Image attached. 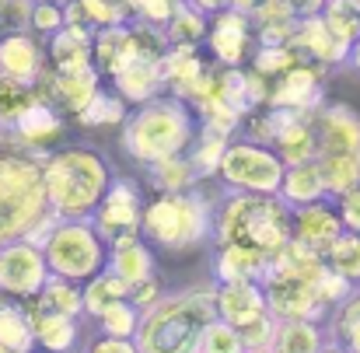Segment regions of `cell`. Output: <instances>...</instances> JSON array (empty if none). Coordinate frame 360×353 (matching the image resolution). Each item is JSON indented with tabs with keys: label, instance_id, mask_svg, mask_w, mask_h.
Here are the masks:
<instances>
[{
	"label": "cell",
	"instance_id": "obj_1",
	"mask_svg": "<svg viewBox=\"0 0 360 353\" xmlns=\"http://www.w3.org/2000/svg\"><path fill=\"white\" fill-rule=\"evenodd\" d=\"M42 182L49 210L60 221L91 217L112 182V165L91 143H60L42 158Z\"/></svg>",
	"mask_w": 360,
	"mask_h": 353
},
{
	"label": "cell",
	"instance_id": "obj_2",
	"mask_svg": "<svg viewBox=\"0 0 360 353\" xmlns=\"http://www.w3.org/2000/svg\"><path fill=\"white\" fill-rule=\"evenodd\" d=\"M217 319L214 287H182L165 290L158 304L140 312V329L133 336L140 353H196L203 329Z\"/></svg>",
	"mask_w": 360,
	"mask_h": 353
},
{
	"label": "cell",
	"instance_id": "obj_3",
	"mask_svg": "<svg viewBox=\"0 0 360 353\" xmlns=\"http://www.w3.org/2000/svg\"><path fill=\"white\" fill-rule=\"evenodd\" d=\"M217 196L207 182L189 193H150L140 217V235L158 252H193L214 235Z\"/></svg>",
	"mask_w": 360,
	"mask_h": 353
},
{
	"label": "cell",
	"instance_id": "obj_4",
	"mask_svg": "<svg viewBox=\"0 0 360 353\" xmlns=\"http://www.w3.org/2000/svg\"><path fill=\"white\" fill-rule=\"evenodd\" d=\"M214 245H245L262 255L280 252L290 241V207L266 193H231L221 189L214 207Z\"/></svg>",
	"mask_w": 360,
	"mask_h": 353
},
{
	"label": "cell",
	"instance_id": "obj_5",
	"mask_svg": "<svg viewBox=\"0 0 360 353\" xmlns=\"http://www.w3.org/2000/svg\"><path fill=\"white\" fill-rule=\"evenodd\" d=\"M326 259L297 241H287L280 252L269 255L262 273V294L273 319H311L326 322L329 308L319 297V273Z\"/></svg>",
	"mask_w": 360,
	"mask_h": 353
},
{
	"label": "cell",
	"instance_id": "obj_6",
	"mask_svg": "<svg viewBox=\"0 0 360 353\" xmlns=\"http://www.w3.org/2000/svg\"><path fill=\"white\" fill-rule=\"evenodd\" d=\"M196 136L193 109L175 95H158L143 105H133L126 122L120 126V147L140 168L161 161L168 154H186Z\"/></svg>",
	"mask_w": 360,
	"mask_h": 353
},
{
	"label": "cell",
	"instance_id": "obj_7",
	"mask_svg": "<svg viewBox=\"0 0 360 353\" xmlns=\"http://www.w3.org/2000/svg\"><path fill=\"white\" fill-rule=\"evenodd\" d=\"M42 158L28 150H0V241L28 238V231L49 214Z\"/></svg>",
	"mask_w": 360,
	"mask_h": 353
},
{
	"label": "cell",
	"instance_id": "obj_8",
	"mask_svg": "<svg viewBox=\"0 0 360 353\" xmlns=\"http://www.w3.org/2000/svg\"><path fill=\"white\" fill-rule=\"evenodd\" d=\"M42 255H46V266L53 276L84 283L98 269H105L109 241L98 235L91 217H67V221L53 224L49 238L42 241Z\"/></svg>",
	"mask_w": 360,
	"mask_h": 353
},
{
	"label": "cell",
	"instance_id": "obj_9",
	"mask_svg": "<svg viewBox=\"0 0 360 353\" xmlns=\"http://www.w3.org/2000/svg\"><path fill=\"white\" fill-rule=\"evenodd\" d=\"M283 158L266 147V143H255L248 136H231V143L224 147V158H221V168H217V182L221 189H231V193H266V196H276L280 193V182H283Z\"/></svg>",
	"mask_w": 360,
	"mask_h": 353
},
{
	"label": "cell",
	"instance_id": "obj_10",
	"mask_svg": "<svg viewBox=\"0 0 360 353\" xmlns=\"http://www.w3.org/2000/svg\"><path fill=\"white\" fill-rule=\"evenodd\" d=\"M46 280H49V266L42 245L28 238H11L0 245V297L32 301Z\"/></svg>",
	"mask_w": 360,
	"mask_h": 353
},
{
	"label": "cell",
	"instance_id": "obj_11",
	"mask_svg": "<svg viewBox=\"0 0 360 353\" xmlns=\"http://www.w3.org/2000/svg\"><path fill=\"white\" fill-rule=\"evenodd\" d=\"M143 203H147L143 186L133 175H112L105 196L91 210V224L98 228V235L105 241H112L120 235H133V231H140Z\"/></svg>",
	"mask_w": 360,
	"mask_h": 353
},
{
	"label": "cell",
	"instance_id": "obj_12",
	"mask_svg": "<svg viewBox=\"0 0 360 353\" xmlns=\"http://www.w3.org/2000/svg\"><path fill=\"white\" fill-rule=\"evenodd\" d=\"M63 136H67V116L53 102L35 98L21 116L4 129V147L28 150V154H49L53 147L63 143Z\"/></svg>",
	"mask_w": 360,
	"mask_h": 353
},
{
	"label": "cell",
	"instance_id": "obj_13",
	"mask_svg": "<svg viewBox=\"0 0 360 353\" xmlns=\"http://www.w3.org/2000/svg\"><path fill=\"white\" fill-rule=\"evenodd\" d=\"M203 46H207V53L217 67H245L252 49H255V32H252L248 14L235 11V7H224V11L210 14Z\"/></svg>",
	"mask_w": 360,
	"mask_h": 353
},
{
	"label": "cell",
	"instance_id": "obj_14",
	"mask_svg": "<svg viewBox=\"0 0 360 353\" xmlns=\"http://www.w3.org/2000/svg\"><path fill=\"white\" fill-rule=\"evenodd\" d=\"M326 102V70L301 60L290 70H283L280 77L269 81V95L266 105L276 109H294V113H315Z\"/></svg>",
	"mask_w": 360,
	"mask_h": 353
},
{
	"label": "cell",
	"instance_id": "obj_15",
	"mask_svg": "<svg viewBox=\"0 0 360 353\" xmlns=\"http://www.w3.org/2000/svg\"><path fill=\"white\" fill-rule=\"evenodd\" d=\"M102 81H105V77L95 70V63H91V67H81V70H53V67L46 63V74L39 77L35 91H39V98L53 102L63 116L74 119L95 98V91L102 88Z\"/></svg>",
	"mask_w": 360,
	"mask_h": 353
},
{
	"label": "cell",
	"instance_id": "obj_16",
	"mask_svg": "<svg viewBox=\"0 0 360 353\" xmlns=\"http://www.w3.org/2000/svg\"><path fill=\"white\" fill-rule=\"evenodd\" d=\"M46 74V46L35 32H0V77L35 88Z\"/></svg>",
	"mask_w": 360,
	"mask_h": 353
},
{
	"label": "cell",
	"instance_id": "obj_17",
	"mask_svg": "<svg viewBox=\"0 0 360 353\" xmlns=\"http://www.w3.org/2000/svg\"><path fill=\"white\" fill-rule=\"evenodd\" d=\"M290 49H294L301 60H308V63H315V67H322V70L343 67L347 56H350V42H343V39L322 21V14H311V18H301V21H297V28H294V35H290Z\"/></svg>",
	"mask_w": 360,
	"mask_h": 353
},
{
	"label": "cell",
	"instance_id": "obj_18",
	"mask_svg": "<svg viewBox=\"0 0 360 353\" xmlns=\"http://www.w3.org/2000/svg\"><path fill=\"white\" fill-rule=\"evenodd\" d=\"M311 122L319 136V154H360V113L347 102H322Z\"/></svg>",
	"mask_w": 360,
	"mask_h": 353
},
{
	"label": "cell",
	"instance_id": "obj_19",
	"mask_svg": "<svg viewBox=\"0 0 360 353\" xmlns=\"http://www.w3.org/2000/svg\"><path fill=\"white\" fill-rule=\"evenodd\" d=\"M343 235V221L336 214V203L326 196L319 203H308V207H297L290 210V241L326 255V248Z\"/></svg>",
	"mask_w": 360,
	"mask_h": 353
},
{
	"label": "cell",
	"instance_id": "obj_20",
	"mask_svg": "<svg viewBox=\"0 0 360 353\" xmlns=\"http://www.w3.org/2000/svg\"><path fill=\"white\" fill-rule=\"evenodd\" d=\"M32 322V336H35V350L42 353H77L84 347V319H70V315H56L46 312L32 301H21Z\"/></svg>",
	"mask_w": 360,
	"mask_h": 353
},
{
	"label": "cell",
	"instance_id": "obj_21",
	"mask_svg": "<svg viewBox=\"0 0 360 353\" xmlns=\"http://www.w3.org/2000/svg\"><path fill=\"white\" fill-rule=\"evenodd\" d=\"M210 67H214V60H207L200 53V46H168L165 56H161L165 91L175 95V98H182V102H189Z\"/></svg>",
	"mask_w": 360,
	"mask_h": 353
},
{
	"label": "cell",
	"instance_id": "obj_22",
	"mask_svg": "<svg viewBox=\"0 0 360 353\" xmlns=\"http://www.w3.org/2000/svg\"><path fill=\"white\" fill-rule=\"evenodd\" d=\"M217 294V319L231 322L235 329L252 326L255 319L269 315L266 308V294L259 280H228V283H214Z\"/></svg>",
	"mask_w": 360,
	"mask_h": 353
},
{
	"label": "cell",
	"instance_id": "obj_23",
	"mask_svg": "<svg viewBox=\"0 0 360 353\" xmlns=\"http://www.w3.org/2000/svg\"><path fill=\"white\" fill-rule=\"evenodd\" d=\"M105 266H109L120 280L136 283V280H143V276L158 273V248L140 235V231H133V235H120V238H112V241H109Z\"/></svg>",
	"mask_w": 360,
	"mask_h": 353
},
{
	"label": "cell",
	"instance_id": "obj_24",
	"mask_svg": "<svg viewBox=\"0 0 360 353\" xmlns=\"http://www.w3.org/2000/svg\"><path fill=\"white\" fill-rule=\"evenodd\" d=\"M109 81H112V91L120 95L129 109H133V105H143V102H150V98H158V95H165L161 60H150V56L129 60Z\"/></svg>",
	"mask_w": 360,
	"mask_h": 353
},
{
	"label": "cell",
	"instance_id": "obj_25",
	"mask_svg": "<svg viewBox=\"0 0 360 353\" xmlns=\"http://www.w3.org/2000/svg\"><path fill=\"white\" fill-rule=\"evenodd\" d=\"M217 84H221V98L241 119L248 116V113H255V109H262L266 105V95H269V81L259 77L248 63L245 67H221Z\"/></svg>",
	"mask_w": 360,
	"mask_h": 353
},
{
	"label": "cell",
	"instance_id": "obj_26",
	"mask_svg": "<svg viewBox=\"0 0 360 353\" xmlns=\"http://www.w3.org/2000/svg\"><path fill=\"white\" fill-rule=\"evenodd\" d=\"M129 60H136V42H133L129 21L95 28V35H91V63H95V70L102 77H112Z\"/></svg>",
	"mask_w": 360,
	"mask_h": 353
},
{
	"label": "cell",
	"instance_id": "obj_27",
	"mask_svg": "<svg viewBox=\"0 0 360 353\" xmlns=\"http://www.w3.org/2000/svg\"><path fill=\"white\" fill-rule=\"evenodd\" d=\"M91 28L88 25H63L46 39V63L53 70H81L91 67Z\"/></svg>",
	"mask_w": 360,
	"mask_h": 353
},
{
	"label": "cell",
	"instance_id": "obj_28",
	"mask_svg": "<svg viewBox=\"0 0 360 353\" xmlns=\"http://www.w3.org/2000/svg\"><path fill=\"white\" fill-rule=\"evenodd\" d=\"M315 113H290V119L280 126L273 150L283 158V165H301L319 158V136H315Z\"/></svg>",
	"mask_w": 360,
	"mask_h": 353
},
{
	"label": "cell",
	"instance_id": "obj_29",
	"mask_svg": "<svg viewBox=\"0 0 360 353\" xmlns=\"http://www.w3.org/2000/svg\"><path fill=\"white\" fill-rule=\"evenodd\" d=\"M266 262L269 255L255 252V248H245V245H214V283H228V280H262L266 273Z\"/></svg>",
	"mask_w": 360,
	"mask_h": 353
},
{
	"label": "cell",
	"instance_id": "obj_30",
	"mask_svg": "<svg viewBox=\"0 0 360 353\" xmlns=\"http://www.w3.org/2000/svg\"><path fill=\"white\" fill-rule=\"evenodd\" d=\"M143 182L150 186V193H189L200 186V175L189 154H168L161 161L143 165Z\"/></svg>",
	"mask_w": 360,
	"mask_h": 353
},
{
	"label": "cell",
	"instance_id": "obj_31",
	"mask_svg": "<svg viewBox=\"0 0 360 353\" xmlns=\"http://www.w3.org/2000/svg\"><path fill=\"white\" fill-rule=\"evenodd\" d=\"M276 196H280L290 210L326 200L329 193H326V182H322V172H319V161L287 165V172H283V182H280V193H276Z\"/></svg>",
	"mask_w": 360,
	"mask_h": 353
},
{
	"label": "cell",
	"instance_id": "obj_32",
	"mask_svg": "<svg viewBox=\"0 0 360 353\" xmlns=\"http://www.w3.org/2000/svg\"><path fill=\"white\" fill-rule=\"evenodd\" d=\"M329 343L326 322H311V319H276L273 329V347L276 353H319Z\"/></svg>",
	"mask_w": 360,
	"mask_h": 353
},
{
	"label": "cell",
	"instance_id": "obj_33",
	"mask_svg": "<svg viewBox=\"0 0 360 353\" xmlns=\"http://www.w3.org/2000/svg\"><path fill=\"white\" fill-rule=\"evenodd\" d=\"M0 353H35L28 312L11 297H0Z\"/></svg>",
	"mask_w": 360,
	"mask_h": 353
},
{
	"label": "cell",
	"instance_id": "obj_34",
	"mask_svg": "<svg viewBox=\"0 0 360 353\" xmlns=\"http://www.w3.org/2000/svg\"><path fill=\"white\" fill-rule=\"evenodd\" d=\"M326 333L329 343L343 347L347 353H360V283L347 294L343 304L333 308V315L326 319Z\"/></svg>",
	"mask_w": 360,
	"mask_h": 353
},
{
	"label": "cell",
	"instance_id": "obj_35",
	"mask_svg": "<svg viewBox=\"0 0 360 353\" xmlns=\"http://www.w3.org/2000/svg\"><path fill=\"white\" fill-rule=\"evenodd\" d=\"M231 143V136L217 133V129H207L196 122V136L189 143V161L200 175V182H217V168H221V158H224V147Z\"/></svg>",
	"mask_w": 360,
	"mask_h": 353
},
{
	"label": "cell",
	"instance_id": "obj_36",
	"mask_svg": "<svg viewBox=\"0 0 360 353\" xmlns=\"http://www.w3.org/2000/svg\"><path fill=\"white\" fill-rule=\"evenodd\" d=\"M32 304L56 312V315H70V319H84V297H81V283L67 280V276H53L42 283V290L32 297Z\"/></svg>",
	"mask_w": 360,
	"mask_h": 353
},
{
	"label": "cell",
	"instance_id": "obj_37",
	"mask_svg": "<svg viewBox=\"0 0 360 353\" xmlns=\"http://www.w3.org/2000/svg\"><path fill=\"white\" fill-rule=\"evenodd\" d=\"M126 116H129V105L122 102L120 95L112 88H98L95 98L74 116V122L84 126V129H112V126L120 129L126 122Z\"/></svg>",
	"mask_w": 360,
	"mask_h": 353
},
{
	"label": "cell",
	"instance_id": "obj_38",
	"mask_svg": "<svg viewBox=\"0 0 360 353\" xmlns=\"http://www.w3.org/2000/svg\"><path fill=\"white\" fill-rule=\"evenodd\" d=\"M319 172H322V182H326V193L329 200L350 193L360 186V154H319Z\"/></svg>",
	"mask_w": 360,
	"mask_h": 353
},
{
	"label": "cell",
	"instance_id": "obj_39",
	"mask_svg": "<svg viewBox=\"0 0 360 353\" xmlns=\"http://www.w3.org/2000/svg\"><path fill=\"white\" fill-rule=\"evenodd\" d=\"M129 294V283L120 280L109 266L105 269H98L91 280H84L81 283V297H84V319H95L98 312H105L109 304H116Z\"/></svg>",
	"mask_w": 360,
	"mask_h": 353
},
{
	"label": "cell",
	"instance_id": "obj_40",
	"mask_svg": "<svg viewBox=\"0 0 360 353\" xmlns=\"http://www.w3.org/2000/svg\"><path fill=\"white\" fill-rule=\"evenodd\" d=\"M63 14H67V25H88L91 32L105 28V25L129 21V14L120 0H67Z\"/></svg>",
	"mask_w": 360,
	"mask_h": 353
},
{
	"label": "cell",
	"instance_id": "obj_41",
	"mask_svg": "<svg viewBox=\"0 0 360 353\" xmlns=\"http://www.w3.org/2000/svg\"><path fill=\"white\" fill-rule=\"evenodd\" d=\"M207 25H210V14H203L200 7L182 0L165 25V39H168V46H203Z\"/></svg>",
	"mask_w": 360,
	"mask_h": 353
},
{
	"label": "cell",
	"instance_id": "obj_42",
	"mask_svg": "<svg viewBox=\"0 0 360 353\" xmlns=\"http://www.w3.org/2000/svg\"><path fill=\"white\" fill-rule=\"evenodd\" d=\"M95 333L98 336H116V340H133L136 329H140V308H133L126 297L109 304L105 312H98L95 319Z\"/></svg>",
	"mask_w": 360,
	"mask_h": 353
},
{
	"label": "cell",
	"instance_id": "obj_43",
	"mask_svg": "<svg viewBox=\"0 0 360 353\" xmlns=\"http://www.w3.org/2000/svg\"><path fill=\"white\" fill-rule=\"evenodd\" d=\"M340 276H347L350 283H360V231H343L336 238L326 255H322Z\"/></svg>",
	"mask_w": 360,
	"mask_h": 353
},
{
	"label": "cell",
	"instance_id": "obj_44",
	"mask_svg": "<svg viewBox=\"0 0 360 353\" xmlns=\"http://www.w3.org/2000/svg\"><path fill=\"white\" fill-rule=\"evenodd\" d=\"M294 63H301V56L290 49V42H287V46H255L252 56H248V67H252L259 77H266V81L280 77V74L290 70Z\"/></svg>",
	"mask_w": 360,
	"mask_h": 353
},
{
	"label": "cell",
	"instance_id": "obj_45",
	"mask_svg": "<svg viewBox=\"0 0 360 353\" xmlns=\"http://www.w3.org/2000/svg\"><path fill=\"white\" fill-rule=\"evenodd\" d=\"M322 21L343 39L354 46V39L360 35V4L357 0H326V7L319 11Z\"/></svg>",
	"mask_w": 360,
	"mask_h": 353
},
{
	"label": "cell",
	"instance_id": "obj_46",
	"mask_svg": "<svg viewBox=\"0 0 360 353\" xmlns=\"http://www.w3.org/2000/svg\"><path fill=\"white\" fill-rule=\"evenodd\" d=\"M196 353H245V343H241V333L231 322L214 319V322L203 329V336H200V343H196Z\"/></svg>",
	"mask_w": 360,
	"mask_h": 353
},
{
	"label": "cell",
	"instance_id": "obj_47",
	"mask_svg": "<svg viewBox=\"0 0 360 353\" xmlns=\"http://www.w3.org/2000/svg\"><path fill=\"white\" fill-rule=\"evenodd\" d=\"M35 98H39V91H35V88L0 77V129H7V126L21 116V113H25V109H28Z\"/></svg>",
	"mask_w": 360,
	"mask_h": 353
},
{
	"label": "cell",
	"instance_id": "obj_48",
	"mask_svg": "<svg viewBox=\"0 0 360 353\" xmlns=\"http://www.w3.org/2000/svg\"><path fill=\"white\" fill-rule=\"evenodd\" d=\"M129 14V21H143V25H154V28H165L168 18L175 14V7L182 0H120Z\"/></svg>",
	"mask_w": 360,
	"mask_h": 353
},
{
	"label": "cell",
	"instance_id": "obj_49",
	"mask_svg": "<svg viewBox=\"0 0 360 353\" xmlns=\"http://www.w3.org/2000/svg\"><path fill=\"white\" fill-rule=\"evenodd\" d=\"M67 25V14H63V4H53V0H35L32 4V18H28V32L49 39L53 32H60Z\"/></svg>",
	"mask_w": 360,
	"mask_h": 353
},
{
	"label": "cell",
	"instance_id": "obj_50",
	"mask_svg": "<svg viewBox=\"0 0 360 353\" xmlns=\"http://www.w3.org/2000/svg\"><path fill=\"white\" fill-rule=\"evenodd\" d=\"M273 329H276V319H273V315H262V319H255L252 326L238 329L241 343H245V353L269 350V347H273Z\"/></svg>",
	"mask_w": 360,
	"mask_h": 353
},
{
	"label": "cell",
	"instance_id": "obj_51",
	"mask_svg": "<svg viewBox=\"0 0 360 353\" xmlns=\"http://www.w3.org/2000/svg\"><path fill=\"white\" fill-rule=\"evenodd\" d=\"M161 294H165V283H161V276H158V273H150V276H143V280L129 283V294H126V301H129L133 308L147 312L150 304H158V301H161Z\"/></svg>",
	"mask_w": 360,
	"mask_h": 353
},
{
	"label": "cell",
	"instance_id": "obj_52",
	"mask_svg": "<svg viewBox=\"0 0 360 353\" xmlns=\"http://www.w3.org/2000/svg\"><path fill=\"white\" fill-rule=\"evenodd\" d=\"M333 203H336V214L343 221V231H360V186L343 193V196H336Z\"/></svg>",
	"mask_w": 360,
	"mask_h": 353
},
{
	"label": "cell",
	"instance_id": "obj_53",
	"mask_svg": "<svg viewBox=\"0 0 360 353\" xmlns=\"http://www.w3.org/2000/svg\"><path fill=\"white\" fill-rule=\"evenodd\" d=\"M77 353H140L133 340H116V336H95V340H84V347Z\"/></svg>",
	"mask_w": 360,
	"mask_h": 353
},
{
	"label": "cell",
	"instance_id": "obj_54",
	"mask_svg": "<svg viewBox=\"0 0 360 353\" xmlns=\"http://www.w3.org/2000/svg\"><path fill=\"white\" fill-rule=\"evenodd\" d=\"M287 4L297 11V18H311V14H319L326 7V0H287Z\"/></svg>",
	"mask_w": 360,
	"mask_h": 353
},
{
	"label": "cell",
	"instance_id": "obj_55",
	"mask_svg": "<svg viewBox=\"0 0 360 353\" xmlns=\"http://www.w3.org/2000/svg\"><path fill=\"white\" fill-rule=\"evenodd\" d=\"M193 7H200L203 14H217V11H224V7H231V0H189Z\"/></svg>",
	"mask_w": 360,
	"mask_h": 353
},
{
	"label": "cell",
	"instance_id": "obj_56",
	"mask_svg": "<svg viewBox=\"0 0 360 353\" xmlns=\"http://www.w3.org/2000/svg\"><path fill=\"white\" fill-rule=\"evenodd\" d=\"M347 67H350V70H357V74H360V35H357V39H354V46H350V56H347Z\"/></svg>",
	"mask_w": 360,
	"mask_h": 353
},
{
	"label": "cell",
	"instance_id": "obj_57",
	"mask_svg": "<svg viewBox=\"0 0 360 353\" xmlns=\"http://www.w3.org/2000/svg\"><path fill=\"white\" fill-rule=\"evenodd\" d=\"M259 4H262V0H231V7H235V11H245V14H252Z\"/></svg>",
	"mask_w": 360,
	"mask_h": 353
},
{
	"label": "cell",
	"instance_id": "obj_58",
	"mask_svg": "<svg viewBox=\"0 0 360 353\" xmlns=\"http://www.w3.org/2000/svg\"><path fill=\"white\" fill-rule=\"evenodd\" d=\"M319 353H347V350H343V347H336V343H326Z\"/></svg>",
	"mask_w": 360,
	"mask_h": 353
},
{
	"label": "cell",
	"instance_id": "obj_59",
	"mask_svg": "<svg viewBox=\"0 0 360 353\" xmlns=\"http://www.w3.org/2000/svg\"><path fill=\"white\" fill-rule=\"evenodd\" d=\"M53 4H67V0H53Z\"/></svg>",
	"mask_w": 360,
	"mask_h": 353
},
{
	"label": "cell",
	"instance_id": "obj_60",
	"mask_svg": "<svg viewBox=\"0 0 360 353\" xmlns=\"http://www.w3.org/2000/svg\"><path fill=\"white\" fill-rule=\"evenodd\" d=\"M259 353H276V350H259Z\"/></svg>",
	"mask_w": 360,
	"mask_h": 353
},
{
	"label": "cell",
	"instance_id": "obj_61",
	"mask_svg": "<svg viewBox=\"0 0 360 353\" xmlns=\"http://www.w3.org/2000/svg\"><path fill=\"white\" fill-rule=\"evenodd\" d=\"M35 353H42V350H35Z\"/></svg>",
	"mask_w": 360,
	"mask_h": 353
},
{
	"label": "cell",
	"instance_id": "obj_62",
	"mask_svg": "<svg viewBox=\"0 0 360 353\" xmlns=\"http://www.w3.org/2000/svg\"><path fill=\"white\" fill-rule=\"evenodd\" d=\"M0 245H4V241H0Z\"/></svg>",
	"mask_w": 360,
	"mask_h": 353
},
{
	"label": "cell",
	"instance_id": "obj_63",
	"mask_svg": "<svg viewBox=\"0 0 360 353\" xmlns=\"http://www.w3.org/2000/svg\"><path fill=\"white\" fill-rule=\"evenodd\" d=\"M357 4H360V0H357Z\"/></svg>",
	"mask_w": 360,
	"mask_h": 353
}]
</instances>
